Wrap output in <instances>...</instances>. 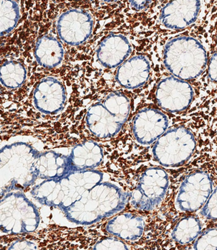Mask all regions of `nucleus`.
<instances>
[{
  "instance_id": "nucleus-20",
  "label": "nucleus",
  "mask_w": 217,
  "mask_h": 250,
  "mask_svg": "<svg viewBox=\"0 0 217 250\" xmlns=\"http://www.w3.org/2000/svg\"><path fill=\"white\" fill-rule=\"evenodd\" d=\"M20 19V9L15 1H0V32L7 35L16 27Z\"/></svg>"
},
{
  "instance_id": "nucleus-25",
  "label": "nucleus",
  "mask_w": 217,
  "mask_h": 250,
  "mask_svg": "<svg viewBox=\"0 0 217 250\" xmlns=\"http://www.w3.org/2000/svg\"><path fill=\"white\" fill-rule=\"evenodd\" d=\"M209 78L212 81L215 82L217 80V55L214 54L211 59L210 64L209 68Z\"/></svg>"
},
{
  "instance_id": "nucleus-2",
  "label": "nucleus",
  "mask_w": 217,
  "mask_h": 250,
  "mask_svg": "<svg viewBox=\"0 0 217 250\" xmlns=\"http://www.w3.org/2000/svg\"><path fill=\"white\" fill-rule=\"evenodd\" d=\"M164 62L174 77L181 80L197 78L207 64V52L197 40L179 37L169 41L164 49Z\"/></svg>"
},
{
  "instance_id": "nucleus-24",
  "label": "nucleus",
  "mask_w": 217,
  "mask_h": 250,
  "mask_svg": "<svg viewBox=\"0 0 217 250\" xmlns=\"http://www.w3.org/2000/svg\"><path fill=\"white\" fill-rule=\"evenodd\" d=\"M37 248L35 242L26 240H18L14 241L7 250H36Z\"/></svg>"
},
{
  "instance_id": "nucleus-7",
  "label": "nucleus",
  "mask_w": 217,
  "mask_h": 250,
  "mask_svg": "<svg viewBox=\"0 0 217 250\" xmlns=\"http://www.w3.org/2000/svg\"><path fill=\"white\" fill-rule=\"evenodd\" d=\"M92 29V15L85 11H67L59 17L58 21L60 39L71 45H79L84 43L90 37Z\"/></svg>"
},
{
  "instance_id": "nucleus-17",
  "label": "nucleus",
  "mask_w": 217,
  "mask_h": 250,
  "mask_svg": "<svg viewBox=\"0 0 217 250\" xmlns=\"http://www.w3.org/2000/svg\"><path fill=\"white\" fill-rule=\"evenodd\" d=\"M202 226L199 218L188 215L180 219L172 231V239L178 245H187L193 242L201 233Z\"/></svg>"
},
{
  "instance_id": "nucleus-6",
  "label": "nucleus",
  "mask_w": 217,
  "mask_h": 250,
  "mask_svg": "<svg viewBox=\"0 0 217 250\" xmlns=\"http://www.w3.org/2000/svg\"><path fill=\"white\" fill-rule=\"evenodd\" d=\"M193 96L192 86L175 77L164 79L157 87L156 99L158 106L168 112H178L187 109Z\"/></svg>"
},
{
  "instance_id": "nucleus-10",
  "label": "nucleus",
  "mask_w": 217,
  "mask_h": 250,
  "mask_svg": "<svg viewBox=\"0 0 217 250\" xmlns=\"http://www.w3.org/2000/svg\"><path fill=\"white\" fill-rule=\"evenodd\" d=\"M200 7L199 1H170L161 10L160 20L167 28H185L195 22Z\"/></svg>"
},
{
  "instance_id": "nucleus-16",
  "label": "nucleus",
  "mask_w": 217,
  "mask_h": 250,
  "mask_svg": "<svg viewBox=\"0 0 217 250\" xmlns=\"http://www.w3.org/2000/svg\"><path fill=\"white\" fill-rule=\"evenodd\" d=\"M35 55L37 61L42 67H58L64 58V49L59 41L50 36L41 37L35 46Z\"/></svg>"
},
{
  "instance_id": "nucleus-1",
  "label": "nucleus",
  "mask_w": 217,
  "mask_h": 250,
  "mask_svg": "<svg viewBox=\"0 0 217 250\" xmlns=\"http://www.w3.org/2000/svg\"><path fill=\"white\" fill-rule=\"evenodd\" d=\"M129 194L109 183H99L84 192L65 211L69 221L89 225L122 210Z\"/></svg>"
},
{
  "instance_id": "nucleus-13",
  "label": "nucleus",
  "mask_w": 217,
  "mask_h": 250,
  "mask_svg": "<svg viewBox=\"0 0 217 250\" xmlns=\"http://www.w3.org/2000/svg\"><path fill=\"white\" fill-rule=\"evenodd\" d=\"M150 73L148 60L143 56L129 59L118 68L116 79L118 84L127 89H136L147 83Z\"/></svg>"
},
{
  "instance_id": "nucleus-19",
  "label": "nucleus",
  "mask_w": 217,
  "mask_h": 250,
  "mask_svg": "<svg viewBox=\"0 0 217 250\" xmlns=\"http://www.w3.org/2000/svg\"><path fill=\"white\" fill-rule=\"evenodd\" d=\"M1 83L4 87L16 89L25 81V68L19 62L7 61L1 64Z\"/></svg>"
},
{
  "instance_id": "nucleus-18",
  "label": "nucleus",
  "mask_w": 217,
  "mask_h": 250,
  "mask_svg": "<svg viewBox=\"0 0 217 250\" xmlns=\"http://www.w3.org/2000/svg\"><path fill=\"white\" fill-rule=\"evenodd\" d=\"M103 105L115 119L118 124L126 123L130 112V103L125 95L120 92H111L103 100Z\"/></svg>"
},
{
  "instance_id": "nucleus-11",
  "label": "nucleus",
  "mask_w": 217,
  "mask_h": 250,
  "mask_svg": "<svg viewBox=\"0 0 217 250\" xmlns=\"http://www.w3.org/2000/svg\"><path fill=\"white\" fill-rule=\"evenodd\" d=\"M144 229V217L132 212H124L112 217L105 226L106 231L114 237L132 242L141 238Z\"/></svg>"
},
{
  "instance_id": "nucleus-22",
  "label": "nucleus",
  "mask_w": 217,
  "mask_h": 250,
  "mask_svg": "<svg viewBox=\"0 0 217 250\" xmlns=\"http://www.w3.org/2000/svg\"><path fill=\"white\" fill-rule=\"evenodd\" d=\"M217 188L215 187L207 202L200 209V215L207 220H216L217 217Z\"/></svg>"
},
{
  "instance_id": "nucleus-15",
  "label": "nucleus",
  "mask_w": 217,
  "mask_h": 250,
  "mask_svg": "<svg viewBox=\"0 0 217 250\" xmlns=\"http://www.w3.org/2000/svg\"><path fill=\"white\" fill-rule=\"evenodd\" d=\"M69 157L75 172L95 169L101 163L104 155L98 143L87 141L74 146Z\"/></svg>"
},
{
  "instance_id": "nucleus-9",
  "label": "nucleus",
  "mask_w": 217,
  "mask_h": 250,
  "mask_svg": "<svg viewBox=\"0 0 217 250\" xmlns=\"http://www.w3.org/2000/svg\"><path fill=\"white\" fill-rule=\"evenodd\" d=\"M33 100L35 107L40 112L46 115H56L65 105V89L56 79H42L35 87Z\"/></svg>"
},
{
  "instance_id": "nucleus-12",
  "label": "nucleus",
  "mask_w": 217,
  "mask_h": 250,
  "mask_svg": "<svg viewBox=\"0 0 217 250\" xmlns=\"http://www.w3.org/2000/svg\"><path fill=\"white\" fill-rule=\"evenodd\" d=\"M132 47L126 37L112 34L99 44L98 58L104 67H118L130 55Z\"/></svg>"
},
{
  "instance_id": "nucleus-5",
  "label": "nucleus",
  "mask_w": 217,
  "mask_h": 250,
  "mask_svg": "<svg viewBox=\"0 0 217 250\" xmlns=\"http://www.w3.org/2000/svg\"><path fill=\"white\" fill-rule=\"evenodd\" d=\"M212 191L213 182L207 172L200 170L191 172L178 189L177 206L181 212H197L207 202Z\"/></svg>"
},
{
  "instance_id": "nucleus-8",
  "label": "nucleus",
  "mask_w": 217,
  "mask_h": 250,
  "mask_svg": "<svg viewBox=\"0 0 217 250\" xmlns=\"http://www.w3.org/2000/svg\"><path fill=\"white\" fill-rule=\"evenodd\" d=\"M169 125L167 116L157 109L145 108L135 116L133 134L139 144L149 145L157 141L165 132Z\"/></svg>"
},
{
  "instance_id": "nucleus-3",
  "label": "nucleus",
  "mask_w": 217,
  "mask_h": 250,
  "mask_svg": "<svg viewBox=\"0 0 217 250\" xmlns=\"http://www.w3.org/2000/svg\"><path fill=\"white\" fill-rule=\"evenodd\" d=\"M195 149V135L187 128L178 126L164 132L157 140L152 152L160 165L175 167L187 163Z\"/></svg>"
},
{
  "instance_id": "nucleus-23",
  "label": "nucleus",
  "mask_w": 217,
  "mask_h": 250,
  "mask_svg": "<svg viewBox=\"0 0 217 250\" xmlns=\"http://www.w3.org/2000/svg\"><path fill=\"white\" fill-rule=\"evenodd\" d=\"M93 250H130L128 245L118 237H107L96 242Z\"/></svg>"
},
{
  "instance_id": "nucleus-21",
  "label": "nucleus",
  "mask_w": 217,
  "mask_h": 250,
  "mask_svg": "<svg viewBox=\"0 0 217 250\" xmlns=\"http://www.w3.org/2000/svg\"><path fill=\"white\" fill-rule=\"evenodd\" d=\"M193 245L194 250L217 249V230L216 228H209L198 234Z\"/></svg>"
},
{
  "instance_id": "nucleus-4",
  "label": "nucleus",
  "mask_w": 217,
  "mask_h": 250,
  "mask_svg": "<svg viewBox=\"0 0 217 250\" xmlns=\"http://www.w3.org/2000/svg\"><path fill=\"white\" fill-rule=\"evenodd\" d=\"M169 185V177L164 169H145L140 174L136 188L129 194L131 205L139 210H155L165 198Z\"/></svg>"
},
{
  "instance_id": "nucleus-14",
  "label": "nucleus",
  "mask_w": 217,
  "mask_h": 250,
  "mask_svg": "<svg viewBox=\"0 0 217 250\" xmlns=\"http://www.w3.org/2000/svg\"><path fill=\"white\" fill-rule=\"evenodd\" d=\"M86 123L91 133L99 138L114 137L122 127L101 103L90 106L86 116Z\"/></svg>"
},
{
  "instance_id": "nucleus-26",
  "label": "nucleus",
  "mask_w": 217,
  "mask_h": 250,
  "mask_svg": "<svg viewBox=\"0 0 217 250\" xmlns=\"http://www.w3.org/2000/svg\"><path fill=\"white\" fill-rule=\"evenodd\" d=\"M131 7L133 10L137 11H141L145 10L149 7V4L152 3L151 1H143V0H138V1H129Z\"/></svg>"
}]
</instances>
